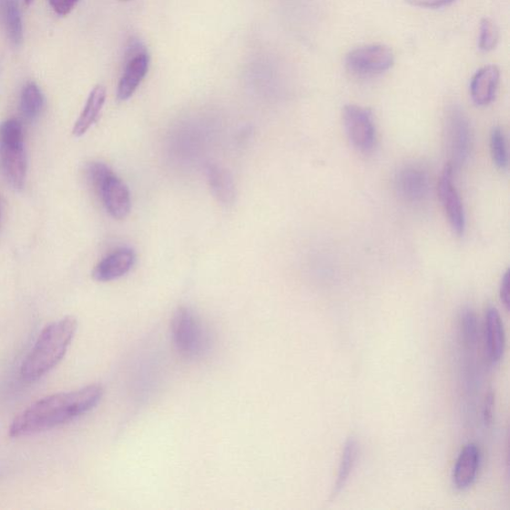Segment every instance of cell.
<instances>
[{"instance_id": "cell-10", "label": "cell", "mask_w": 510, "mask_h": 510, "mask_svg": "<svg viewBox=\"0 0 510 510\" xmlns=\"http://www.w3.org/2000/svg\"><path fill=\"white\" fill-rule=\"evenodd\" d=\"M399 196L411 204H418L429 196L430 178L417 165H407L399 169L395 178Z\"/></svg>"}, {"instance_id": "cell-11", "label": "cell", "mask_w": 510, "mask_h": 510, "mask_svg": "<svg viewBox=\"0 0 510 510\" xmlns=\"http://www.w3.org/2000/svg\"><path fill=\"white\" fill-rule=\"evenodd\" d=\"M103 204L116 219H124L130 214L131 197L129 189L115 174L98 190Z\"/></svg>"}, {"instance_id": "cell-7", "label": "cell", "mask_w": 510, "mask_h": 510, "mask_svg": "<svg viewBox=\"0 0 510 510\" xmlns=\"http://www.w3.org/2000/svg\"><path fill=\"white\" fill-rule=\"evenodd\" d=\"M393 51L384 46H369L351 51L346 57L347 68L358 76H374L394 66Z\"/></svg>"}, {"instance_id": "cell-26", "label": "cell", "mask_w": 510, "mask_h": 510, "mask_svg": "<svg viewBox=\"0 0 510 510\" xmlns=\"http://www.w3.org/2000/svg\"><path fill=\"white\" fill-rule=\"evenodd\" d=\"M499 294H501V300L505 304L506 310L508 311L509 302H510V295H509V271L507 270L503 278L502 284H501V291H499Z\"/></svg>"}, {"instance_id": "cell-5", "label": "cell", "mask_w": 510, "mask_h": 510, "mask_svg": "<svg viewBox=\"0 0 510 510\" xmlns=\"http://www.w3.org/2000/svg\"><path fill=\"white\" fill-rule=\"evenodd\" d=\"M446 145L453 168L461 167L469 158L472 148V129L469 119L456 107L452 108L445 121Z\"/></svg>"}, {"instance_id": "cell-27", "label": "cell", "mask_w": 510, "mask_h": 510, "mask_svg": "<svg viewBox=\"0 0 510 510\" xmlns=\"http://www.w3.org/2000/svg\"><path fill=\"white\" fill-rule=\"evenodd\" d=\"M495 405V396L491 392L490 394L486 396L484 411V419L485 424H490L493 421V412Z\"/></svg>"}, {"instance_id": "cell-22", "label": "cell", "mask_w": 510, "mask_h": 510, "mask_svg": "<svg viewBox=\"0 0 510 510\" xmlns=\"http://www.w3.org/2000/svg\"><path fill=\"white\" fill-rule=\"evenodd\" d=\"M498 41V31L491 19H484L481 24L480 38H478V47L482 51L488 52L493 50Z\"/></svg>"}, {"instance_id": "cell-12", "label": "cell", "mask_w": 510, "mask_h": 510, "mask_svg": "<svg viewBox=\"0 0 510 510\" xmlns=\"http://www.w3.org/2000/svg\"><path fill=\"white\" fill-rule=\"evenodd\" d=\"M135 260L136 255L132 250H116L96 265L93 279L99 282L118 280L132 270Z\"/></svg>"}, {"instance_id": "cell-4", "label": "cell", "mask_w": 510, "mask_h": 510, "mask_svg": "<svg viewBox=\"0 0 510 510\" xmlns=\"http://www.w3.org/2000/svg\"><path fill=\"white\" fill-rule=\"evenodd\" d=\"M172 334L178 352L185 357L196 358L208 348L205 329L189 308L180 307L174 314Z\"/></svg>"}, {"instance_id": "cell-28", "label": "cell", "mask_w": 510, "mask_h": 510, "mask_svg": "<svg viewBox=\"0 0 510 510\" xmlns=\"http://www.w3.org/2000/svg\"><path fill=\"white\" fill-rule=\"evenodd\" d=\"M25 3L27 6L31 5L32 4L35 3V0H25Z\"/></svg>"}, {"instance_id": "cell-15", "label": "cell", "mask_w": 510, "mask_h": 510, "mask_svg": "<svg viewBox=\"0 0 510 510\" xmlns=\"http://www.w3.org/2000/svg\"><path fill=\"white\" fill-rule=\"evenodd\" d=\"M485 337L488 357L494 364H496L503 358L505 338L501 315L495 307L488 308L486 312Z\"/></svg>"}, {"instance_id": "cell-8", "label": "cell", "mask_w": 510, "mask_h": 510, "mask_svg": "<svg viewBox=\"0 0 510 510\" xmlns=\"http://www.w3.org/2000/svg\"><path fill=\"white\" fill-rule=\"evenodd\" d=\"M150 66V57L140 42L133 41L128 48L127 62L118 85V99L126 101L132 97L142 83Z\"/></svg>"}, {"instance_id": "cell-1", "label": "cell", "mask_w": 510, "mask_h": 510, "mask_svg": "<svg viewBox=\"0 0 510 510\" xmlns=\"http://www.w3.org/2000/svg\"><path fill=\"white\" fill-rule=\"evenodd\" d=\"M102 396L100 385H90L39 400L13 421L9 435L12 438L27 437L62 426L94 409Z\"/></svg>"}, {"instance_id": "cell-21", "label": "cell", "mask_w": 510, "mask_h": 510, "mask_svg": "<svg viewBox=\"0 0 510 510\" xmlns=\"http://www.w3.org/2000/svg\"><path fill=\"white\" fill-rule=\"evenodd\" d=\"M491 153L495 165L499 169L508 167V153L505 137L501 128H494L491 134Z\"/></svg>"}, {"instance_id": "cell-13", "label": "cell", "mask_w": 510, "mask_h": 510, "mask_svg": "<svg viewBox=\"0 0 510 510\" xmlns=\"http://www.w3.org/2000/svg\"><path fill=\"white\" fill-rule=\"evenodd\" d=\"M480 463V449L474 444H466L456 460L454 469L453 481L458 490L465 491L474 484Z\"/></svg>"}, {"instance_id": "cell-2", "label": "cell", "mask_w": 510, "mask_h": 510, "mask_svg": "<svg viewBox=\"0 0 510 510\" xmlns=\"http://www.w3.org/2000/svg\"><path fill=\"white\" fill-rule=\"evenodd\" d=\"M77 326L76 318L72 316L46 326L21 367V377L26 382H35L56 367L66 356Z\"/></svg>"}, {"instance_id": "cell-23", "label": "cell", "mask_w": 510, "mask_h": 510, "mask_svg": "<svg viewBox=\"0 0 510 510\" xmlns=\"http://www.w3.org/2000/svg\"><path fill=\"white\" fill-rule=\"evenodd\" d=\"M113 175L112 169L103 163H91L87 168L89 182L97 190V193L106 180Z\"/></svg>"}, {"instance_id": "cell-29", "label": "cell", "mask_w": 510, "mask_h": 510, "mask_svg": "<svg viewBox=\"0 0 510 510\" xmlns=\"http://www.w3.org/2000/svg\"><path fill=\"white\" fill-rule=\"evenodd\" d=\"M124 2H128V0H124Z\"/></svg>"}, {"instance_id": "cell-16", "label": "cell", "mask_w": 510, "mask_h": 510, "mask_svg": "<svg viewBox=\"0 0 510 510\" xmlns=\"http://www.w3.org/2000/svg\"><path fill=\"white\" fill-rule=\"evenodd\" d=\"M207 176L211 193L223 206L229 207L235 203L236 186L227 168L219 165H209Z\"/></svg>"}, {"instance_id": "cell-19", "label": "cell", "mask_w": 510, "mask_h": 510, "mask_svg": "<svg viewBox=\"0 0 510 510\" xmlns=\"http://www.w3.org/2000/svg\"><path fill=\"white\" fill-rule=\"evenodd\" d=\"M3 14L9 39L15 46H20L24 40V26L16 0H3Z\"/></svg>"}, {"instance_id": "cell-24", "label": "cell", "mask_w": 510, "mask_h": 510, "mask_svg": "<svg viewBox=\"0 0 510 510\" xmlns=\"http://www.w3.org/2000/svg\"><path fill=\"white\" fill-rule=\"evenodd\" d=\"M79 0H49V4L53 10L61 16L69 15L73 8L76 6Z\"/></svg>"}, {"instance_id": "cell-3", "label": "cell", "mask_w": 510, "mask_h": 510, "mask_svg": "<svg viewBox=\"0 0 510 510\" xmlns=\"http://www.w3.org/2000/svg\"><path fill=\"white\" fill-rule=\"evenodd\" d=\"M0 167L10 186L23 189L27 162L23 125L16 119L0 125Z\"/></svg>"}, {"instance_id": "cell-9", "label": "cell", "mask_w": 510, "mask_h": 510, "mask_svg": "<svg viewBox=\"0 0 510 510\" xmlns=\"http://www.w3.org/2000/svg\"><path fill=\"white\" fill-rule=\"evenodd\" d=\"M439 195L450 225L456 236H464L465 214L463 201L454 184V168L451 165L444 168L439 182Z\"/></svg>"}, {"instance_id": "cell-18", "label": "cell", "mask_w": 510, "mask_h": 510, "mask_svg": "<svg viewBox=\"0 0 510 510\" xmlns=\"http://www.w3.org/2000/svg\"><path fill=\"white\" fill-rule=\"evenodd\" d=\"M358 455V444L354 438H350L344 446L342 462H340L337 481L335 483L332 497H336L344 490Z\"/></svg>"}, {"instance_id": "cell-17", "label": "cell", "mask_w": 510, "mask_h": 510, "mask_svg": "<svg viewBox=\"0 0 510 510\" xmlns=\"http://www.w3.org/2000/svg\"><path fill=\"white\" fill-rule=\"evenodd\" d=\"M106 101V89L102 85L94 87L89 95L87 105L80 115L76 126L73 128V135L82 137L87 134L90 128L97 121Z\"/></svg>"}, {"instance_id": "cell-14", "label": "cell", "mask_w": 510, "mask_h": 510, "mask_svg": "<svg viewBox=\"0 0 510 510\" xmlns=\"http://www.w3.org/2000/svg\"><path fill=\"white\" fill-rule=\"evenodd\" d=\"M501 72L495 66H487L478 70L472 79L471 95L477 106L491 104L496 94Z\"/></svg>"}, {"instance_id": "cell-25", "label": "cell", "mask_w": 510, "mask_h": 510, "mask_svg": "<svg viewBox=\"0 0 510 510\" xmlns=\"http://www.w3.org/2000/svg\"><path fill=\"white\" fill-rule=\"evenodd\" d=\"M455 0H406L410 5L422 8H441L454 4Z\"/></svg>"}, {"instance_id": "cell-6", "label": "cell", "mask_w": 510, "mask_h": 510, "mask_svg": "<svg viewBox=\"0 0 510 510\" xmlns=\"http://www.w3.org/2000/svg\"><path fill=\"white\" fill-rule=\"evenodd\" d=\"M345 130L351 144L360 152L374 148L376 131L373 115L369 109L357 105H347L343 111Z\"/></svg>"}, {"instance_id": "cell-20", "label": "cell", "mask_w": 510, "mask_h": 510, "mask_svg": "<svg viewBox=\"0 0 510 510\" xmlns=\"http://www.w3.org/2000/svg\"><path fill=\"white\" fill-rule=\"evenodd\" d=\"M45 98L37 85L30 82L21 94L20 108L27 120H35L37 118L42 108H44Z\"/></svg>"}]
</instances>
